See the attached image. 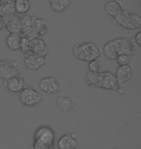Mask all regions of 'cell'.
<instances>
[{
    "instance_id": "obj_28",
    "label": "cell",
    "mask_w": 141,
    "mask_h": 149,
    "mask_svg": "<svg viewBox=\"0 0 141 149\" xmlns=\"http://www.w3.org/2000/svg\"><path fill=\"white\" fill-rule=\"evenodd\" d=\"M33 149H55V143H44V142L33 141Z\"/></svg>"
},
{
    "instance_id": "obj_14",
    "label": "cell",
    "mask_w": 141,
    "mask_h": 149,
    "mask_svg": "<svg viewBox=\"0 0 141 149\" xmlns=\"http://www.w3.org/2000/svg\"><path fill=\"white\" fill-rule=\"evenodd\" d=\"M4 27L9 31V33H20V17L17 14L10 15L3 17Z\"/></svg>"
},
{
    "instance_id": "obj_22",
    "label": "cell",
    "mask_w": 141,
    "mask_h": 149,
    "mask_svg": "<svg viewBox=\"0 0 141 149\" xmlns=\"http://www.w3.org/2000/svg\"><path fill=\"white\" fill-rule=\"evenodd\" d=\"M103 52L104 56H106L108 60H115L118 54H117L115 47H114L113 40H110L107 42V43L104 44V46L103 47Z\"/></svg>"
},
{
    "instance_id": "obj_19",
    "label": "cell",
    "mask_w": 141,
    "mask_h": 149,
    "mask_svg": "<svg viewBox=\"0 0 141 149\" xmlns=\"http://www.w3.org/2000/svg\"><path fill=\"white\" fill-rule=\"evenodd\" d=\"M123 9H124V7H123L122 3L119 2L118 0H110V1L106 2V5H104L106 13L111 17L117 16Z\"/></svg>"
},
{
    "instance_id": "obj_33",
    "label": "cell",
    "mask_w": 141,
    "mask_h": 149,
    "mask_svg": "<svg viewBox=\"0 0 141 149\" xmlns=\"http://www.w3.org/2000/svg\"><path fill=\"white\" fill-rule=\"evenodd\" d=\"M2 1H4V0H2Z\"/></svg>"
},
{
    "instance_id": "obj_2",
    "label": "cell",
    "mask_w": 141,
    "mask_h": 149,
    "mask_svg": "<svg viewBox=\"0 0 141 149\" xmlns=\"http://www.w3.org/2000/svg\"><path fill=\"white\" fill-rule=\"evenodd\" d=\"M44 97L37 89L31 86H25L19 93V100L22 105L32 108V107L38 106L43 101Z\"/></svg>"
},
{
    "instance_id": "obj_23",
    "label": "cell",
    "mask_w": 141,
    "mask_h": 149,
    "mask_svg": "<svg viewBox=\"0 0 141 149\" xmlns=\"http://www.w3.org/2000/svg\"><path fill=\"white\" fill-rule=\"evenodd\" d=\"M15 2V10H16V14L25 15L29 11L30 7H31V2L30 0H17Z\"/></svg>"
},
{
    "instance_id": "obj_24",
    "label": "cell",
    "mask_w": 141,
    "mask_h": 149,
    "mask_svg": "<svg viewBox=\"0 0 141 149\" xmlns=\"http://www.w3.org/2000/svg\"><path fill=\"white\" fill-rule=\"evenodd\" d=\"M141 27V17L135 13H131L128 30H135Z\"/></svg>"
},
{
    "instance_id": "obj_16",
    "label": "cell",
    "mask_w": 141,
    "mask_h": 149,
    "mask_svg": "<svg viewBox=\"0 0 141 149\" xmlns=\"http://www.w3.org/2000/svg\"><path fill=\"white\" fill-rule=\"evenodd\" d=\"M74 101L69 96H59L56 98V105L63 112H69L74 108Z\"/></svg>"
},
{
    "instance_id": "obj_29",
    "label": "cell",
    "mask_w": 141,
    "mask_h": 149,
    "mask_svg": "<svg viewBox=\"0 0 141 149\" xmlns=\"http://www.w3.org/2000/svg\"><path fill=\"white\" fill-rule=\"evenodd\" d=\"M116 62L119 66H123V65H127L130 64L131 61V56L130 55H126V54H119L116 57Z\"/></svg>"
},
{
    "instance_id": "obj_18",
    "label": "cell",
    "mask_w": 141,
    "mask_h": 149,
    "mask_svg": "<svg viewBox=\"0 0 141 149\" xmlns=\"http://www.w3.org/2000/svg\"><path fill=\"white\" fill-rule=\"evenodd\" d=\"M22 35L20 33H10L6 37V45L8 49H11L12 52H16L19 49L20 47V41H22Z\"/></svg>"
},
{
    "instance_id": "obj_27",
    "label": "cell",
    "mask_w": 141,
    "mask_h": 149,
    "mask_svg": "<svg viewBox=\"0 0 141 149\" xmlns=\"http://www.w3.org/2000/svg\"><path fill=\"white\" fill-rule=\"evenodd\" d=\"M88 69H89V72L100 73V70H101L100 60H99V59H95V60L88 62Z\"/></svg>"
},
{
    "instance_id": "obj_8",
    "label": "cell",
    "mask_w": 141,
    "mask_h": 149,
    "mask_svg": "<svg viewBox=\"0 0 141 149\" xmlns=\"http://www.w3.org/2000/svg\"><path fill=\"white\" fill-rule=\"evenodd\" d=\"M4 86L10 93L19 94L25 87V79L22 74H17L7 80H4Z\"/></svg>"
},
{
    "instance_id": "obj_26",
    "label": "cell",
    "mask_w": 141,
    "mask_h": 149,
    "mask_svg": "<svg viewBox=\"0 0 141 149\" xmlns=\"http://www.w3.org/2000/svg\"><path fill=\"white\" fill-rule=\"evenodd\" d=\"M19 49L22 50L24 55L28 54V53L30 52V39L29 38H26V37L22 36V41H20Z\"/></svg>"
},
{
    "instance_id": "obj_21",
    "label": "cell",
    "mask_w": 141,
    "mask_h": 149,
    "mask_svg": "<svg viewBox=\"0 0 141 149\" xmlns=\"http://www.w3.org/2000/svg\"><path fill=\"white\" fill-rule=\"evenodd\" d=\"M72 0H49L50 8L56 13H63L71 5Z\"/></svg>"
},
{
    "instance_id": "obj_10",
    "label": "cell",
    "mask_w": 141,
    "mask_h": 149,
    "mask_svg": "<svg viewBox=\"0 0 141 149\" xmlns=\"http://www.w3.org/2000/svg\"><path fill=\"white\" fill-rule=\"evenodd\" d=\"M58 149H76L78 148V141H77L76 134L67 133L63 135L57 141Z\"/></svg>"
},
{
    "instance_id": "obj_20",
    "label": "cell",
    "mask_w": 141,
    "mask_h": 149,
    "mask_svg": "<svg viewBox=\"0 0 141 149\" xmlns=\"http://www.w3.org/2000/svg\"><path fill=\"white\" fill-rule=\"evenodd\" d=\"M13 14H16L14 0H4L0 3V17H5Z\"/></svg>"
},
{
    "instance_id": "obj_1",
    "label": "cell",
    "mask_w": 141,
    "mask_h": 149,
    "mask_svg": "<svg viewBox=\"0 0 141 149\" xmlns=\"http://www.w3.org/2000/svg\"><path fill=\"white\" fill-rule=\"evenodd\" d=\"M73 55L77 60L90 62L99 59L101 56V49L95 43L86 42L82 44H76L73 47Z\"/></svg>"
},
{
    "instance_id": "obj_25",
    "label": "cell",
    "mask_w": 141,
    "mask_h": 149,
    "mask_svg": "<svg viewBox=\"0 0 141 149\" xmlns=\"http://www.w3.org/2000/svg\"><path fill=\"white\" fill-rule=\"evenodd\" d=\"M85 82L90 87H98L99 86V73L87 72L85 74Z\"/></svg>"
},
{
    "instance_id": "obj_4",
    "label": "cell",
    "mask_w": 141,
    "mask_h": 149,
    "mask_svg": "<svg viewBox=\"0 0 141 149\" xmlns=\"http://www.w3.org/2000/svg\"><path fill=\"white\" fill-rule=\"evenodd\" d=\"M39 87L44 93L47 95H52L59 93L61 91V81L55 77H47L40 80Z\"/></svg>"
},
{
    "instance_id": "obj_30",
    "label": "cell",
    "mask_w": 141,
    "mask_h": 149,
    "mask_svg": "<svg viewBox=\"0 0 141 149\" xmlns=\"http://www.w3.org/2000/svg\"><path fill=\"white\" fill-rule=\"evenodd\" d=\"M131 43H133L136 47H141V31L137 32V33L135 34V36H134V37L131 40Z\"/></svg>"
},
{
    "instance_id": "obj_3",
    "label": "cell",
    "mask_w": 141,
    "mask_h": 149,
    "mask_svg": "<svg viewBox=\"0 0 141 149\" xmlns=\"http://www.w3.org/2000/svg\"><path fill=\"white\" fill-rule=\"evenodd\" d=\"M19 62L16 60H9V59L0 60V79L2 80H7L19 74Z\"/></svg>"
},
{
    "instance_id": "obj_15",
    "label": "cell",
    "mask_w": 141,
    "mask_h": 149,
    "mask_svg": "<svg viewBox=\"0 0 141 149\" xmlns=\"http://www.w3.org/2000/svg\"><path fill=\"white\" fill-rule=\"evenodd\" d=\"M32 25L33 30H34L37 37L42 38L49 32V22L44 19H41V17H32Z\"/></svg>"
},
{
    "instance_id": "obj_31",
    "label": "cell",
    "mask_w": 141,
    "mask_h": 149,
    "mask_svg": "<svg viewBox=\"0 0 141 149\" xmlns=\"http://www.w3.org/2000/svg\"><path fill=\"white\" fill-rule=\"evenodd\" d=\"M4 28V22H3V17H0V30Z\"/></svg>"
},
{
    "instance_id": "obj_12",
    "label": "cell",
    "mask_w": 141,
    "mask_h": 149,
    "mask_svg": "<svg viewBox=\"0 0 141 149\" xmlns=\"http://www.w3.org/2000/svg\"><path fill=\"white\" fill-rule=\"evenodd\" d=\"M47 57L44 56H39L34 54L24 55V64L27 69L31 71H37L41 69L46 64Z\"/></svg>"
},
{
    "instance_id": "obj_7",
    "label": "cell",
    "mask_w": 141,
    "mask_h": 149,
    "mask_svg": "<svg viewBox=\"0 0 141 149\" xmlns=\"http://www.w3.org/2000/svg\"><path fill=\"white\" fill-rule=\"evenodd\" d=\"M34 141L44 142V143H54L55 133L49 126L39 127L34 133Z\"/></svg>"
},
{
    "instance_id": "obj_17",
    "label": "cell",
    "mask_w": 141,
    "mask_h": 149,
    "mask_svg": "<svg viewBox=\"0 0 141 149\" xmlns=\"http://www.w3.org/2000/svg\"><path fill=\"white\" fill-rule=\"evenodd\" d=\"M131 13V12H130L128 10H127V9L124 8L118 15H117V16H115L113 17L114 24H116L118 26H121V27L125 28V29H128Z\"/></svg>"
},
{
    "instance_id": "obj_13",
    "label": "cell",
    "mask_w": 141,
    "mask_h": 149,
    "mask_svg": "<svg viewBox=\"0 0 141 149\" xmlns=\"http://www.w3.org/2000/svg\"><path fill=\"white\" fill-rule=\"evenodd\" d=\"M133 76V67L130 64L119 66L117 68L115 73L116 79L120 85L124 84V83L128 82V80H131Z\"/></svg>"
},
{
    "instance_id": "obj_9",
    "label": "cell",
    "mask_w": 141,
    "mask_h": 149,
    "mask_svg": "<svg viewBox=\"0 0 141 149\" xmlns=\"http://www.w3.org/2000/svg\"><path fill=\"white\" fill-rule=\"evenodd\" d=\"M28 54L47 57V55L49 54V47L47 46V44L41 37L30 39V52Z\"/></svg>"
},
{
    "instance_id": "obj_6",
    "label": "cell",
    "mask_w": 141,
    "mask_h": 149,
    "mask_svg": "<svg viewBox=\"0 0 141 149\" xmlns=\"http://www.w3.org/2000/svg\"><path fill=\"white\" fill-rule=\"evenodd\" d=\"M114 47H115L117 54H126L133 56L136 53L137 49L130 40L123 37L116 38L113 40Z\"/></svg>"
},
{
    "instance_id": "obj_32",
    "label": "cell",
    "mask_w": 141,
    "mask_h": 149,
    "mask_svg": "<svg viewBox=\"0 0 141 149\" xmlns=\"http://www.w3.org/2000/svg\"><path fill=\"white\" fill-rule=\"evenodd\" d=\"M14 1H17V0H14Z\"/></svg>"
},
{
    "instance_id": "obj_11",
    "label": "cell",
    "mask_w": 141,
    "mask_h": 149,
    "mask_svg": "<svg viewBox=\"0 0 141 149\" xmlns=\"http://www.w3.org/2000/svg\"><path fill=\"white\" fill-rule=\"evenodd\" d=\"M20 34L23 37L34 39L38 38L36 36L34 30H33L32 25V16L25 14L22 17H20Z\"/></svg>"
},
{
    "instance_id": "obj_5",
    "label": "cell",
    "mask_w": 141,
    "mask_h": 149,
    "mask_svg": "<svg viewBox=\"0 0 141 149\" xmlns=\"http://www.w3.org/2000/svg\"><path fill=\"white\" fill-rule=\"evenodd\" d=\"M120 86L121 85L117 81L115 74H113L111 72L104 71V72L99 73V88L117 91Z\"/></svg>"
}]
</instances>
